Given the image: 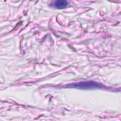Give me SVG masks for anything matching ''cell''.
<instances>
[{"mask_svg":"<svg viewBox=\"0 0 121 121\" xmlns=\"http://www.w3.org/2000/svg\"><path fill=\"white\" fill-rule=\"evenodd\" d=\"M68 5V2L65 0H57L54 2L55 8L58 9H63L65 8Z\"/></svg>","mask_w":121,"mask_h":121,"instance_id":"cell-2","label":"cell"},{"mask_svg":"<svg viewBox=\"0 0 121 121\" xmlns=\"http://www.w3.org/2000/svg\"><path fill=\"white\" fill-rule=\"evenodd\" d=\"M76 87L79 88H97L99 86L98 84L95 83L94 82H84L80 83H77L74 86Z\"/></svg>","mask_w":121,"mask_h":121,"instance_id":"cell-1","label":"cell"}]
</instances>
